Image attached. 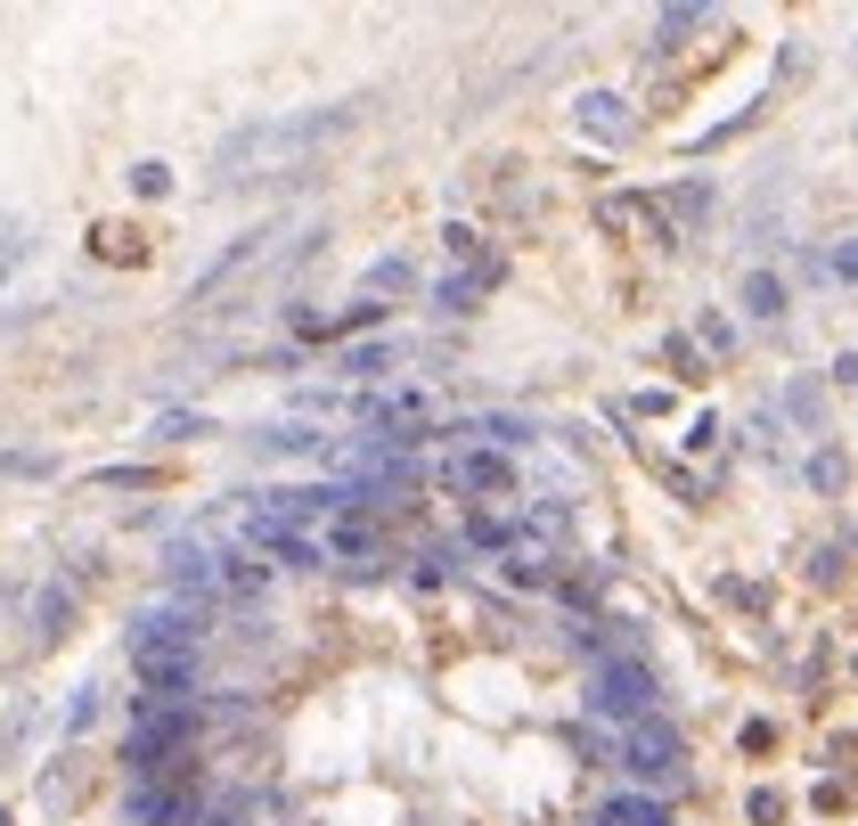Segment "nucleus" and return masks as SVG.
Masks as SVG:
<instances>
[{"mask_svg": "<svg viewBox=\"0 0 858 826\" xmlns=\"http://www.w3.org/2000/svg\"><path fill=\"white\" fill-rule=\"evenodd\" d=\"M352 123H360V98H344V107H303V115H270V123H238V132L213 148V180H221V189H238L245 164H295L303 148L352 132Z\"/></svg>", "mask_w": 858, "mask_h": 826, "instance_id": "nucleus-1", "label": "nucleus"}, {"mask_svg": "<svg viewBox=\"0 0 858 826\" xmlns=\"http://www.w3.org/2000/svg\"><path fill=\"white\" fill-rule=\"evenodd\" d=\"M188 736H197V704H139L132 736H123L132 777H172L188 761Z\"/></svg>", "mask_w": 858, "mask_h": 826, "instance_id": "nucleus-2", "label": "nucleus"}, {"mask_svg": "<svg viewBox=\"0 0 858 826\" xmlns=\"http://www.w3.org/2000/svg\"><path fill=\"white\" fill-rule=\"evenodd\" d=\"M589 704L614 712V720H646L655 712V671H646V655H605L597 679H589Z\"/></svg>", "mask_w": 858, "mask_h": 826, "instance_id": "nucleus-3", "label": "nucleus"}, {"mask_svg": "<svg viewBox=\"0 0 858 826\" xmlns=\"http://www.w3.org/2000/svg\"><path fill=\"white\" fill-rule=\"evenodd\" d=\"M123 818H132V826H180V818H197V802H188V770H172V777H132Z\"/></svg>", "mask_w": 858, "mask_h": 826, "instance_id": "nucleus-4", "label": "nucleus"}, {"mask_svg": "<svg viewBox=\"0 0 858 826\" xmlns=\"http://www.w3.org/2000/svg\"><path fill=\"white\" fill-rule=\"evenodd\" d=\"M630 770L638 777H655V786H679V729L662 712H646V720H630Z\"/></svg>", "mask_w": 858, "mask_h": 826, "instance_id": "nucleus-5", "label": "nucleus"}, {"mask_svg": "<svg viewBox=\"0 0 858 826\" xmlns=\"http://www.w3.org/2000/svg\"><path fill=\"white\" fill-rule=\"evenodd\" d=\"M450 491H467V500H515V459H499V450H458L442 467Z\"/></svg>", "mask_w": 858, "mask_h": 826, "instance_id": "nucleus-6", "label": "nucleus"}, {"mask_svg": "<svg viewBox=\"0 0 858 826\" xmlns=\"http://www.w3.org/2000/svg\"><path fill=\"white\" fill-rule=\"evenodd\" d=\"M270 238H279V230H245V238H229L221 254H213V262H205V271H197V286H188V303H221V286L254 271V262L270 254Z\"/></svg>", "mask_w": 858, "mask_h": 826, "instance_id": "nucleus-7", "label": "nucleus"}, {"mask_svg": "<svg viewBox=\"0 0 858 826\" xmlns=\"http://www.w3.org/2000/svg\"><path fill=\"white\" fill-rule=\"evenodd\" d=\"M197 638H205V606H180V597H172V606H148V614L132 623V655H156V647H197Z\"/></svg>", "mask_w": 858, "mask_h": 826, "instance_id": "nucleus-8", "label": "nucleus"}, {"mask_svg": "<svg viewBox=\"0 0 858 826\" xmlns=\"http://www.w3.org/2000/svg\"><path fill=\"white\" fill-rule=\"evenodd\" d=\"M499 279H508V262H499V254H474V262H458V271L433 286V303H442V312H474Z\"/></svg>", "mask_w": 858, "mask_h": 826, "instance_id": "nucleus-9", "label": "nucleus"}, {"mask_svg": "<svg viewBox=\"0 0 858 826\" xmlns=\"http://www.w3.org/2000/svg\"><path fill=\"white\" fill-rule=\"evenodd\" d=\"M245 556H270V565H295V573L327 565L320 541H303V532H279V524H245Z\"/></svg>", "mask_w": 858, "mask_h": 826, "instance_id": "nucleus-10", "label": "nucleus"}, {"mask_svg": "<svg viewBox=\"0 0 858 826\" xmlns=\"http://www.w3.org/2000/svg\"><path fill=\"white\" fill-rule=\"evenodd\" d=\"M597 221H605V230H646L655 245H671V213H662L655 197H605Z\"/></svg>", "mask_w": 858, "mask_h": 826, "instance_id": "nucleus-11", "label": "nucleus"}, {"mask_svg": "<svg viewBox=\"0 0 858 826\" xmlns=\"http://www.w3.org/2000/svg\"><path fill=\"white\" fill-rule=\"evenodd\" d=\"M573 123L589 139H630V98H614V91H580L573 98Z\"/></svg>", "mask_w": 858, "mask_h": 826, "instance_id": "nucleus-12", "label": "nucleus"}, {"mask_svg": "<svg viewBox=\"0 0 858 826\" xmlns=\"http://www.w3.org/2000/svg\"><path fill=\"white\" fill-rule=\"evenodd\" d=\"M736 303H744L752 320H785V303H793V295H785V279H777V271H752V279L736 286Z\"/></svg>", "mask_w": 858, "mask_h": 826, "instance_id": "nucleus-13", "label": "nucleus"}, {"mask_svg": "<svg viewBox=\"0 0 858 826\" xmlns=\"http://www.w3.org/2000/svg\"><path fill=\"white\" fill-rule=\"evenodd\" d=\"M417 286V271H409V254H376L368 271H360V295L376 303V295H409Z\"/></svg>", "mask_w": 858, "mask_h": 826, "instance_id": "nucleus-14", "label": "nucleus"}, {"mask_svg": "<svg viewBox=\"0 0 858 826\" xmlns=\"http://www.w3.org/2000/svg\"><path fill=\"white\" fill-rule=\"evenodd\" d=\"M66 623H74V589H66V582L33 589V638H57Z\"/></svg>", "mask_w": 858, "mask_h": 826, "instance_id": "nucleus-15", "label": "nucleus"}, {"mask_svg": "<svg viewBox=\"0 0 858 826\" xmlns=\"http://www.w3.org/2000/svg\"><path fill=\"white\" fill-rule=\"evenodd\" d=\"M270 589V565H254V556H221V589L213 597H262Z\"/></svg>", "mask_w": 858, "mask_h": 826, "instance_id": "nucleus-16", "label": "nucleus"}, {"mask_svg": "<svg viewBox=\"0 0 858 826\" xmlns=\"http://www.w3.org/2000/svg\"><path fill=\"white\" fill-rule=\"evenodd\" d=\"M703 25H711V9H662V17H655V57H662V50H679V41H687V33H703Z\"/></svg>", "mask_w": 858, "mask_h": 826, "instance_id": "nucleus-17", "label": "nucleus"}, {"mask_svg": "<svg viewBox=\"0 0 858 826\" xmlns=\"http://www.w3.org/2000/svg\"><path fill=\"white\" fill-rule=\"evenodd\" d=\"M254 450H262V459H303V450H320V433H311V426H270Z\"/></svg>", "mask_w": 858, "mask_h": 826, "instance_id": "nucleus-18", "label": "nucleus"}, {"mask_svg": "<svg viewBox=\"0 0 858 826\" xmlns=\"http://www.w3.org/2000/svg\"><path fill=\"white\" fill-rule=\"evenodd\" d=\"M91 245H98V262H139V254H148V245H139V230H115V221H107Z\"/></svg>", "mask_w": 858, "mask_h": 826, "instance_id": "nucleus-19", "label": "nucleus"}, {"mask_svg": "<svg viewBox=\"0 0 858 826\" xmlns=\"http://www.w3.org/2000/svg\"><path fill=\"white\" fill-rule=\"evenodd\" d=\"M662 213H679V221H711V189H695V180H687V189H671V197H655Z\"/></svg>", "mask_w": 858, "mask_h": 826, "instance_id": "nucleus-20", "label": "nucleus"}, {"mask_svg": "<svg viewBox=\"0 0 858 826\" xmlns=\"http://www.w3.org/2000/svg\"><path fill=\"white\" fill-rule=\"evenodd\" d=\"M393 360H401V344H360V353H344V368H352V377H385Z\"/></svg>", "mask_w": 858, "mask_h": 826, "instance_id": "nucleus-21", "label": "nucleus"}, {"mask_svg": "<svg viewBox=\"0 0 858 826\" xmlns=\"http://www.w3.org/2000/svg\"><path fill=\"white\" fill-rule=\"evenodd\" d=\"M91 483H98V491H156L164 474H156V467H107V474H91Z\"/></svg>", "mask_w": 858, "mask_h": 826, "instance_id": "nucleus-22", "label": "nucleus"}, {"mask_svg": "<svg viewBox=\"0 0 858 826\" xmlns=\"http://www.w3.org/2000/svg\"><path fill=\"white\" fill-rule=\"evenodd\" d=\"M156 433H164V442H197V433H213V418H197V409H172Z\"/></svg>", "mask_w": 858, "mask_h": 826, "instance_id": "nucleus-23", "label": "nucleus"}, {"mask_svg": "<svg viewBox=\"0 0 858 826\" xmlns=\"http://www.w3.org/2000/svg\"><path fill=\"white\" fill-rule=\"evenodd\" d=\"M785 409H793V418H802V426H818V418H826L818 385H785Z\"/></svg>", "mask_w": 858, "mask_h": 826, "instance_id": "nucleus-24", "label": "nucleus"}, {"mask_svg": "<svg viewBox=\"0 0 858 826\" xmlns=\"http://www.w3.org/2000/svg\"><path fill=\"white\" fill-rule=\"evenodd\" d=\"M843 450H818V459H809V483H818V491H843Z\"/></svg>", "mask_w": 858, "mask_h": 826, "instance_id": "nucleus-25", "label": "nucleus"}, {"mask_svg": "<svg viewBox=\"0 0 858 826\" xmlns=\"http://www.w3.org/2000/svg\"><path fill=\"white\" fill-rule=\"evenodd\" d=\"M98 720V688H74V704H66V736H82Z\"/></svg>", "mask_w": 858, "mask_h": 826, "instance_id": "nucleus-26", "label": "nucleus"}, {"mask_svg": "<svg viewBox=\"0 0 858 826\" xmlns=\"http://www.w3.org/2000/svg\"><path fill=\"white\" fill-rule=\"evenodd\" d=\"M132 189L139 197H164V189H172V164H132Z\"/></svg>", "mask_w": 858, "mask_h": 826, "instance_id": "nucleus-27", "label": "nucleus"}, {"mask_svg": "<svg viewBox=\"0 0 858 826\" xmlns=\"http://www.w3.org/2000/svg\"><path fill=\"white\" fill-rule=\"evenodd\" d=\"M0 474H50V459L41 450H0Z\"/></svg>", "mask_w": 858, "mask_h": 826, "instance_id": "nucleus-28", "label": "nucleus"}, {"mask_svg": "<svg viewBox=\"0 0 858 826\" xmlns=\"http://www.w3.org/2000/svg\"><path fill=\"white\" fill-rule=\"evenodd\" d=\"M695 336L711 344V353H728V344H736V327H728V320H711V312H703V320H695Z\"/></svg>", "mask_w": 858, "mask_h": 826, "instance_id": "nucleus-29", "label": "nucleus"}, {"mask_svg": "<svg viewBox=\"0 0 858 826\" xmlns=\"http://www.w3.org/2000/svg\"><path fill=\"white\" fill-rule=\"evenodd\" d=\"M662 360H671L679 377H703V368H695V344H687V336H671V344H662Z\"/></svg>", "mask_w": 858, "mask_h": 826, "instance_id": "nucleus-30", "label": "nucleus"}, {"mask_svg": "<svg viewBox=\"0 0 858 826\" xmlns=\"http://www.w3.org/2000/svg\"><path fill=\"white\" fill-rule=\"evenodd\" d=\"M744 811H752V818H761V826H777V818H785V802H777V794H768V786H752V802H744Z\"/></svg>", "mask_w": 858, "mask_h": 826, "instance_id": "nucleus-31", "label": "nucleus"}, {"mask_svg": "<svg viewBox=\"0 0 858 826\" xmlns=\"http://www.w3.org/2000/svg\"><path fill=\"white\" fill-rule=\"evenodd\" d=\"M442 245H450L458 262H474V254H483V245H474V230H467V221H450V230H442Z\"/></svg>", "mask_w": 858, "mask_h": 826, "instance_id": "nucleus-32", "label": "nucleus"}, {"mask_svg": "<svg viewBox=\"0 0 858 826\" xmlns=\"http://www.w3.org/2000/svg\"><path fill=\"white\" fill-rule=\"evenodd\" d=\"M834 279H858V238H850V245H834Z\"/></svg>", "mask_w": 858, "mask_h": 826, "instance_id": "nucleus-33", "label": "nucleus"}, {"mask_svg": "<svg viewBox=\"0 0 858 826\" xmlns=\"http://www.w3.org/2000/svg\"><path fill=\"white\" fill-rule=\"evenodd\" d=\"M834 377H850V385H858V353H843V360H834Z\"/></svg>", "mask_w": 858, "mask_h": 826, "instance_id": "nucleus-34", "label": "nucleus"}, {"mask_svg": "<svg viewBox=\"0 0 858 826\" xmlns=\"http://www.w3.org/2000/svg\"><path fill=\"white\" fill-rule=\"evenodd\" d=\"M0 826H9V818H0Z\"/></svg>", "mask_w": 858, "mask_h": 826, "instance_id": "nucleus-35", "label": "nucleus"}]
</instances>
